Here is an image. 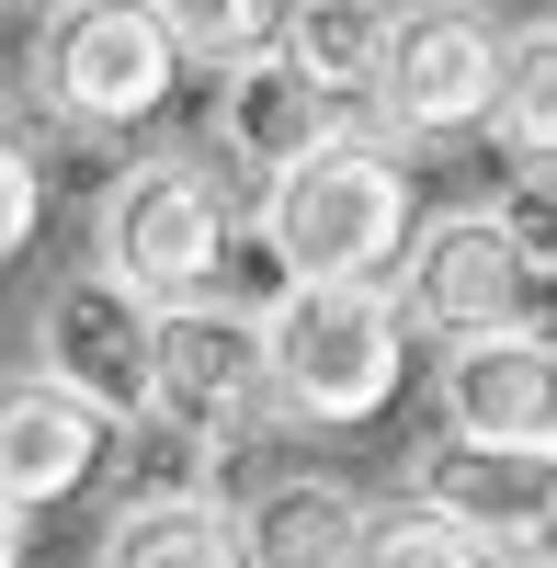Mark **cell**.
<instances>
[{
	"label": "cell",
	"mask_w": 557,
	"mask_h": 568,
	"mask_svg": "<svg viewBox=\"0 0 557 568\" xmlns=\"http://www.w3.org/2000/svg\"><path fill=\"white\" fill-rule=\"evenodd\" d=\"M262 342V398L307 420V433H364L387 420L409 387V318L387 307V284H342V273H285L273 307L251 318Z\"/></svg>",
	"instance_id": "cell-1"
},
{
	"label": "cell",
	"mask_w": 557,
	"mask_h": 568,
	"mask_svg": "<svg viewBox=\"0 0 557 568\" xmlns=\"http://www.w3.org/2000/svg\"><path fill=\"white\" fill-rule=\"evenodd\" d=\"M409 171L387 136H364V125H331V136H307L296 160H273L262 171V205H251V240L273 273H342V284H387L398 240H409Z\"/></svg>",
	"instance_id": "cell-2"
},
{
	"label": "cell",
	"mask_w": 557,
	"mask_h": 568,
	"mask_svg": "<svg viewBox=\"0 0 557 568\" xmlns=\"http://www.w3.org/2000/svg\"><path fill=\"white\" fill-rule=\"evenodd\" d=\"M546 182H524L513 205H455V216H409L387 307L422 342H467V329H535L557 273H546Z\"/></svg>",
	"instance_id": "cell-3"
},
{
	"label": "cell",
	"mask_w": 557,
	"mask_h": 568,
	"mask_svg": "<svg viewBox=\"0 0 557 568\" xmlns=\"http://www.w3.org/2000/svg\"><path fill=\"white\" fill-rule=\"evenodd\" d=\"M240 251V205L216 194L205 160H125L103 182V205H91V273L136 284L149 307L171 296H205Z\"/></svg>",
	"instance_id": "cell-4"
},
{
	"label": "cell",
	"mask_w": 557,
	"mask_h": 568,
	"mask_svg": "<svg viewBox=\"0 0 557 568\" xmlns=\"http://www.w3.org/2000/svg\"><path fill=\"white\" fill-rule=\"evenodd\" d=\"M23 80H34L45 114L114 136V125L171 114V91H182V45H171V23L149 12V0H45Z\"/></svg>",
	"instance_id": "cell-5"
},
{
	"label": "cell",
	"mask_w": 557,
	"mask_h": 568,
	"mask_svg": "<svg viewBox=\"0 0 557 568\" xmlns=\"http://www.w3.org/2000/svg\"><path fill=\"white\" fill-rule=\"evenodd\" d=\"M262 342L240 307H205V296H171L149 307V433H171L194 466L240 455L262 433Z\"/></svg>",
	"instance_id": "cell-6"
},
{
	"label": "cell",
	"mask_w": 557,
	"mask_h": 568,
	"mask_svg": "<svg viewBox=\"0 0 557 568\" xmlns=\"http://www.w3.org/2000/svg\"><path fill=\"white\" fill-rule=\"evenodd\" d=\"M500 45L513 34H500L489 0H409V12H387L364 103H376L387 136H467V125H489Z\"/></svg>",
	"instance_id": "cell-7"
},
{
	"label": "cell",
	"mask_w": 557,
	"mask_h": 568,
	"mask_svg": "<svg viewBox=\"0 0 557 568\" xmlns=\"http://www.w3.org/2000/svg\"><path fill=\"white\" fill-rule=\"evenodd\" d=\"M34 375L103 420H149V296L114 273H69L34 307Z\"/></svg>",
	"instance_id": "cell-8"
},
{
	"label": "cell",
	"mask_w": 557,
	"mask_h": 568,
	"mask_svg": "<svg viewBox=\"0 0 557 568\" xmlns=\"http://www.w3.org/2000/svg\"><path fill=\"white\" fill-rule=\"evenodd\" d=\"M409 500L444 511L455 535H478L489 557L535 568L546 535H557V455H513V444H433L422 466H409Z\"/></svg>",
	"instance_id": "cell-9"
},
{
	"label": "cell",
	"mask_w": 557,
	"mask_h": 568,
	"mask_svg": "<svg viewBox=\"0 0 557 568\" xmlns=\"http://www.w3.org/2000/svg\"><path fill=\"white\" fill-rule=\"evenodd\" d=\"M444 433L455 444H513V455H546L557 444V342L546 318L535 329H467V342H444Z\"/></svg>",
	"instance_id": "cell-10"
},
{
	"label": "cell",
	"mask_w": 557,
	"mask_h": 568,
	"mask_svg": "<svg viewBox=\"0 0 557 568\" xmlns=\"http://www.w3.org/2000/svg\"><path fill=\"white\" fill-rule=\"evenodd\" d=\"M103 455H114L103 409H80L69 387H45V375H12V387H0V511L34 524V511L80 500L103 478Z\"/></svg>",
	"instance_id": "cell-11"
},
{
	"label": "cell",
	"mask_w": 557,
	"mask_h": 568,
	"mask_svg": "<svg viewBox=\"0 0 557 568\" xmlns=\"http://www.w3.org/2000/svg\"><path fill=\"white\" fill-rule=\"evenodd\" d=\"M364 511H376V500L342 489V478H273L240 511V568H353Z\"/></svg>",
	"instance_id": "cell-12"
},
{
	"label": "cell",
	"mask_w": 557,
	"mask_h": 568,
	"mask_svg": "<svg viewBox=\"0 0 557 568\" xmlns=\"http://www.w3.org/2000/svg\"><path fill=\"white\" fill-rule=\"evenodd\" d=\"M227 91H216V149L240 160V171H273V160H296L307 136H331L342 125V103L331 91H307L285 58H240V69H216Z\"/></svg>",
	"instance_id": "cell-13"
},
{
	"label": "cell",
	"mask_w": 557,
	"mask_h": 568,
	"mask_svg": "<svg viewBox=\"0 0 557 568\" xmlns=\"http://www.w3.org/2000/svg\"><path fill=\"white\" fill-rule=\"evenodd\" d=\"M91 568H240V511L205 489H136L103 524Z\"/></svg>",
	"instance_id": "cell-14"
},
{
	"label": "cell",
	"mask_w": 557,
	"mask_h": 568,
	"mask_svg": "<svg viewBox=\"0 0 557 568\" xmlns=\"http://www.w3.org/2000/svg\"><path fill=\"white\" fill-rule=\"evenodd\" d=\"M387 12H398V0H296L285 34H273V58H285L307 91H331V103H364L376 45H387Z\"/></svg>",
	"instance_id": "cell-15"
},
{
	"label": "cell",
	"mask_w": 557,
	"mask_h": 568,
	"mask_svg": "<svg viewBox=\"0 0 557 568\" xmlns=\"http://www.w3.org/2000/svg\"><path fill=\"white\" fill-rule=\"evenodd\" d=\"M489 125H500V149H513L524 182L557 171V34L524 23L513 45H500V91H489Z\"/></svg>",
	"instance_id": "cell-16"
},
{
	"label": "cell",
	"mask_w": 557,
	"mask_h": 568,
	"mask_svg": "<svg viewBox=\"0 0 557 568\" xmlns=\"http://www.w3.org/2000/svg\"><path fill=\"white\" fill-rule=\"evenodd\" d=\"M171 23L182 69H240V58H273V34H285L296 0H149Z\"/></svg>",
	"instance_id": "cell-17"
},
{
	"label": "cell",
	"mask_w": 557,
	"mask_h": 568,
	"mask_svg": "<svg viewBox=\"0 0 557 568\" xmlns=\"http://www.w3.org/2000/svg\"><path fill=\"white\" fill-rule=\"evenodd\" d=\"M353 568H500L478 535H455L444 511H422V500H387V511H364V546H353Z\"/></svg>",
	"instance_id": "cell-18"
},
{
	"label": "cell",
	"mask_w": 557,
	"mask_h": 568,
	"mask_svg": "<svg viewBox=\"0 0 557 568\" xmlns=\"http://www.w3.org/2000/svg\"><path fill=\"white\" fill-rule=\"evenodd\" d=\"M45 194H58V171H45V136H34L23 114H0V273H12V262L34 251Z\"/></svg>",
	"instance_id": "cell-19"
},
{
	"label": "cell",
	"mask_w": 557,
	"mask_h": 568,
	"mask_svg": "<svg viewBox=\"0 0 557 568\" xmlns=\"http://www.w3.org/2000/svg\"><path fill=\"white\" fill-rule=\"evenodd\" d=\"M0 568H34V524L23 511H0Z\"/></svg>",
	"instance_id": "cell-20"
},
{
	"label": "cell",
	"mask_w": 557,
	"mask_h": 568,
	"mask_svg": "<svg viewBox=\"0 0 557 568\" xmlns=\"http://www.w3.org/2000/svg\"><path fill=\"white\" fill-rule=\"evenodd\" d=\"M0 12H12V0H0Z\"/></svg>",
	"instance_id": "cell-21"
},
{
	"label": "cell",
	"mask_w": 557,
	"mask_h": 568,
	"mask_svg": "<svg viewBox=\"0 0 557 568\" xmlns=\"http://www.w3.org/2000/svg\"><path fill=\"white\" fill-rule=\"evenodd\" d=\"M535 568H546V557H535Z\"/></svg>",
	"instance_id": "cell-22"
}]
</instances>
